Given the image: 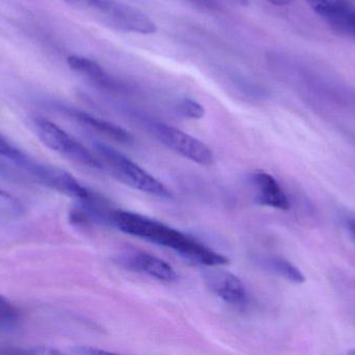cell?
Instances as JSON below:
<instances>
[{
	"instance_id": "obj_9",
	"label": "cell",
	"mask_w": 355,
	"mask_h": 355,
	"mask_svg": "<svg viewBox=\"0 0 355 355\" xmlns=\"http://www.w3.org/2000/svg\"><path fill=\"white\" fill-rule=\"evenodd\" d=\"M121 263L127 268L149 275L164 283L177 281L178 274L172 265L147 252L137 251L121 256Z\"/></svg>"
},
{
	"instance_id": "obj_18",
	"label": "cell",
	"mask_w": 355,
	"mask_h": 355,
	"mask_svg": "<svg viewBox=\"0 0 355 355\" xmlns=\"http://www.w3.org/2000/svg\"><path fill=\"white\" fill-rule=\"evenodd\" d=\"M186 1L204 10H214L218 8L217 0H186Z\"/></svg>"
},
{
	"instance_id": "obj_13",
	"label": "cell",
	"mask_w": 355,
	"mask_h": 355,
	"mask_svg": "<svg viewBox=\"0 0 355 355\" xmlns=\"http://www.w3.org/2000/svg\"><path fill=\"white\" fill-rule=\"evenodd\" d=\"M262 265L267 270L279 275V277L290 283L300 285L306 281L304 273L295 265L285 258L279 256H269V258H263Z\"/></svg>"
},
{
	"instance_id": "obj_19",
	"label": "cell",
	"mask_w": 355,
	"mask_h": 355,
	"mask_svg": "<svg viewBox=\"0 0 355 355\" xmlns=\"http://www.w3.org/2000/svg\"><path fill=\"white\" fill-rule=\"evenodd\" d=\"M74 354L95 355V354H110V352H105V350H103V349H98V348L85 347V346H83V347H76V349L74 350Z\"/></svg>"
},
{
	"instance_id": "obj_15",
	"label": "cell",
	"mask_w": 355,
	"mask_h": 355,
	"mask_svg": "<svg viewBox=\"0 0 355 355\" xmlns=\"http://www.w3.org/2000/svg\"><path fill=\"white\" fill-rule=\"evenodd\" d=\"M177 112L184 118L198 120L205 115V108L202 104L190 98H184L177 104Z\"/></svg>"
},
{
	"instance_id": "obj_7",
	"label": "cell",
	"mask_w": 355,
	"mask_h": 355,
	"mask_svg": "<svg viewBox=\"0 0 355 355\" xmlns=\"http://www.w3.org/2000/svg\"><path fill=\"white\" fill-rule=\"evenodd\" d=\"M204 281L208 289L227 304L234 306H244L248 304V290L237 275L217 269V266L209 267L205 271Z\"/></svg>"
},
{
	"instance_id": "obj_12",
	"label": "cell",
	"mask_w": 355,
	"mask_h": 355,
	"mask_svg": "<svg viewBox=\"0 0 355 355\" xmlns=\"http://www.w3.org/2000/svg\"><path fill=\"white\" fill-rule=\"evenodd\" d=\"M69 114L76 119L80 124L96 133H101L105 137L110 138L114 141L120 142L123 144L132 143L133 135H131L126 129L114 124V123L108 122V121L102 120V119L97 118V117L92 116L87 113L80 112V110H68Z\"/></svg>"
},
{
	"instance_id": "obj_10",
	"label": "cell",
	"mask_w": 355,
	"mask_h": 355,
	"mask_svg": "<svg viewBox=\"0 0 355 355\" xmlns=\"http://www.w3.org/2000/svg\"><path fill=\"white\" fill-rule=\"evenodd\" d=\"M250 181L259 204L277 210H289V198L272 175L265 171H254Z\"/></svg>"
},
{
	"instance_id": "obj_21",
	"label": "cell",
	"mask_w": 355,
	"mask_h": 355,
	"mask_svg": "<svg viewBox=\"0 0 355 355\" xmlns=\"http://www.w3.org/2000/svg\"><path fill=\"white\" fill-rule=\"evenodd\" d=\"M267 1L270 2L271 4H275V6H284L291 3L293 0H267Z\"/></svg>"
},
{
	"instance_id": "obj_4",
	"label": "cell",
	"mask_w": 355,
	"mask_h": 355,
	"mask_svg": "<svg viewBox=\"0 0 355 355\" xmlns=\"http://www.w3.org/2000/svg\"><path fill=\"white\" fill-rule=\"evenodd\" d=\"M33 127L37 137L50 149L83 166L93 169L104 168L99 158L55 123L42 117H35Z\"/></svg>"
},
{
	"instance_id": "obj_6",
	"label": "cell",
	"mask_w": 355,
	"mask_h": 355,
	"mask_svg": "<svg viewBox=\"0 0 355 355\" xmlns=\"http://www.w3.org/2000/svg\"><path fill=\"white\" fill-rule=\"evenodd\" d=\"M149 129L160 143L191 162L204 166L214 162V154L209 146L176 127L164 123L152 122Z\"/></svg>"
},
{
	"instance_id": "obj_16",
	"label": "cell",
	"mask_w": 355,
	"mask_h": 355,
	"mask_svg": "<svg viewBox=\"0 0 355 355\" xmlns=\"http://www.w3.org/2000/svg\"><path fill=\"white\" fill-rule=\"evenodd\" d=\"M58 350L49 349L46 347H33L22 349V348L0 347V354H55Z\"/></svg>"
},
{
	"instance_id": "obj_3",
	"label": "cell",
	"mask_w": 355,
	"mask_h": 355,
	"mask_svg": "<svg viewBox=\"0 0 355 355\" xmlns=\"http://www.w3.org/2000/svg\"><path fill=\"white\" fill-rule=\"evenodd\" d=\"M104 24L124 33L152 35L157 26L148 15L118 0H83Z\"/></svg>"
},
{
	"instance_id": "obj_17",
	"label": "cell",
	"mask_w": 355,
	"mask_h": 355,
	"mask_svg": "<svg viewBox=\"0 0 355 355\" xmlns=\"http://www.w3.org/2000/svg\"><path fill=\"white\" fill-rule=\"evenodd\" d=\"M23 154H24L21 150L15 147L8 140H6V138L0 135V156H4V158H8L14 163L19 160Z\"/></svg>"
},
{
	"instance_id": "obj_20",
	"label": "cell",
	"mask_w": 355,
	"mask_h": 355,
	"mask_svg": "<svg viewBox=\"0 0 355 355\" xmlns=\"http://www.w3.org/2000/svg\"><path fill=\"white\" fill-rule=\"evenodd\" d=\"M346 229H347L348 233L352 236V239L355 241V216L349 217L345 222Z\"/></svg>"
},
{
	"instance_id": "obj_11",
	"label": "cell",
	"mask_w": 355,
	"mask_h": 355,
	"mask_svg": "<svg viewBox=\"0 0 355 355\" xmlns=\"http://www.w3.org/2000/svg\"><path fill=\"white\" fill-rule=\"evenodd\" d=\"M67 62L72 70L87 77L100 89L110 92H121L124 90V85L119 83L95 60H89L85 56H69Z\"/></svg>"
},
{
	"instance_id": "obj_1",
	"label": "cell",
	"mask_w": 355,
	"mask_h": 355,
	"mask_svg": "<svg viewBox=\"0 0 355 355\" xmlns=\"http://www.w3.org/2000/svg\"><path fill=\"white\" fill-rule=\"evenodd\" d=\"M110 219L122 233L170 248L190 262L207 267H219L229 263V258L223 254L206 247L178 229L143 215L116 210Z\"/></svg>"
},
{
	"instance_id": "obj_5",
	"label": "cell",
	"mask_w": 355,
	"mask_h": 355,
	"mask_svg": "<svg viewBox=\"0 0 355 355\" xmlns=\"http://www.w3.org/2000/svg\"><path fill=\"white\" fill-rule=\"evenodd\" d=\"M15 165L26 171L46 187L51 188L70 197L76 198L79 201H87L95 197L87 188L81 185L72 174L62 169L37 162L26 154L17 160Z\"/></svg>"
},
{
	"instance_id": "obj_8",
	"label": "cell",
	"mask_w": 355,
	"mask_h": 355,
	"mask_svg": "<svg viewBox=\"0 0 355 355\" xmlns=\"http://www.w3.org/2000/svg\"><path fill=\"white\" fill-rule=\"evenodd\" d=\"M313 10L338 33H345L355 21V6L349 0H306Z\"/></svg>"
},
{
	"instance_id": "obj_14",
	"label": "cell",
	"mask_w": 355,
	"mask_h": 355,
	"mask_svg": "<svg viewBox=\"0 0 355 355\" xmlns=\"http://www.w3.org/2000/svg\"><path fill=\"white\" fill-rule=\"evenodd\" d=\"M20 314L18 310L0 294V333H12L18 329Z\"/></svg>"
},
{
	"instance_id": "obj_2",
	"label": "cell",
	"mask_w": 355,
	"mask_h": 355,
	"mask_svg": "<svg viewBox=\"0 0 355 355\" xmlns=\"http://www.w3.org/2000/svg\"><path fill=\"white\" fill-rule=\"evenodd\" d=\"M94 147L114 176L129 187L158 198L172 197V192L164 183L118 150L100 142H96Z\"/></svg>"
}]
</instances>
